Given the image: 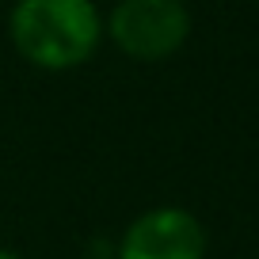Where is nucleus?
I'll list each match as a JSON object with an SVG mask.
<instances>
[{"instance_id": "1", "label": "nucleus", "mask_w": 259, "mask_h": 259, "mask_svg": "<svg viewBox=\"0 0 259 259\" xmlns=\"http://www.w3.org/2000/svg\"><path fill=\"white\" fill-rule=\"evenodd\" d=\"M8 34L23 61L61 73L96 54L103 19L92 0H16Z\"/></svg>"}, {"instance_id": "2", "label": "nucleus", "mask_w": 259, "mask_h": 259, "mask_svg": "<svg viewBox=\"0 0 259 259\" xmlns=\"http://www.w3.org/2000/svg\"><path fill=\"white\" fill-rule=\"evenodd\" d=\"M107 31L134 61H164L187 42L191 12L183 0H118Z\"/></svg>"}, {"instance_id": "3", "label": "nucleus", "mask_w": 259, "mask_h": 259, "mask_svg": "<svg viewBox=\"0 0 259 259\" xmlns=\"http://www.w3.org/2000/svg\"><path fill=\"white\" fill-rule=\"evenodd\" d=\"M118 259H206V229L191 210L160 206L126 225Z\"/></svg>"}, {"instance_id": "4", "label": "nucleus", "mask_w": 259, "mask_h": 259, "mask_svg": "<svg viewBox=\"0 0 259 259\" xmlns=\"http://www.w3.org/2000/svg\"><path fill=\"white\" fill-rule=\"evenodd\" d=\"M0 259H19L16 251H8V248H0Z\"/></svg>"}]
</instances>
